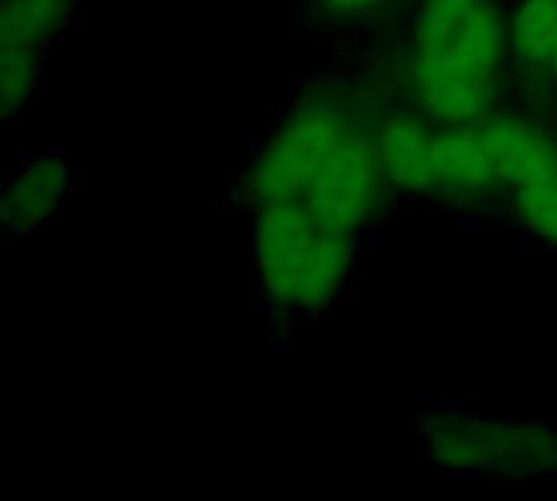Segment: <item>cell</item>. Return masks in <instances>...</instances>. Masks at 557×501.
I'll return each instance as SVG.
<instances>
[{
  "label": "cell",
  "mask_w": 557,
  "mask_h": 501,
  "mask_svg": "<svg viewBox=\"0 0 557 501\" xmlns=\"http://www.w3.org/2000/svg\"><path fill=\"white\" fill-rule=\"evenodd\" d=\"M395 0H310L317 20L330 26H359L385 13Z\"/></svg>",
  "instance_id": "cell-15"
},
{
  "label": "cell",
  "mask_w": 557,
  "mask_h": 501,
  "mask_svg": "<svg viewBox=\"0 0 557 501\" xmlns=\"http://www.w3.org/2000/svg\"><path fill=\"white\" fill-rule=\"evenodd\" d=\"M480 127L490 140L503 189H512L525 173H532L557 147V137L548 134V127H542L539 121H532L525 114L490 111L480 121Z\"/></svg>",
  "instance_id": "cell-10"
},
{
  "label": "cell",
  "mask_w": 557,
  "mask_h": 501,
  "mask_svg": "<svg viewBox=\"0 0 557 501\" xmlns=\"http://www.w3.org/2000/svg\"><path fill=\"white\" fill-rule=\"evenodd\" d=\"M385 186L388 179L382 173L372 134L352 127L313 176L310 189L304 192V202L323 225L356 238L379 212Z\"/></svg>",
  "instance_id": "cell-4"
},
{
  "label": "cell",
  "mask_w": 557,
  "mask_h": 501,
  "mask_svg": "<svg viewBox=\"0 0 557 501\" xmlns=\"http://www.w3.org/2000/svg\"><path fill=\"white\" fill-rule=\"evenodd\" d=\"M431 117L414 114H388L375 130V153L388 189L405 196H434V147L437 130L428 124Z\"/></svg>",
  "instance_id": "cell-8"
},
{
  "label": "cell",
  "mask_w": 557,
  "mask_h": 501,
  "mask_svg": "<svg viewBox=\"0 0 557 501\" xmlns=\"http://www.w3.org/2000/svg\"><path fill=\"white\" fill-rule=\"evenodd\" d=\"M352 130L349 114L339 101L313 95L297 104L261 143L248 173L245 196L255 205L304 199L320 166L339 147V140Z\"/></svg>",
  "instance_id": "cell-2"
},
{
  "label": "cell",
  "mask_w": 557,
  "mask_h": 501,
  "mask_svg": "<svg viewBox=\"0 0 557 501\" xmlns=\"http://www.w3.org/2000/svg\"><path fill=\"white\" fill-rule=\"evenodd\" d=\"M42 46L23 39H0V114L13 121L29 104L39 85Z\"/></svg>",
  "instance_id": "cell-14"
},
{
  "label": "cell",
  "mask_w": 557,
  "mask_h": 501,
  "mask_svg": "<svg viewBox=\"0 0 557 501\" xmlns=\"http://www.w3.org/2000/svg\"><path fill=\"white\" fill-rule=\"evenodd\" d=\"M509 52V13L499 0H418L411 62L499 78Z\"/></svg>",
  "instance_id": "cell-3"
},
{
  "label": "cell",
  "mask_w": 557,
  "mask_h": 501,
  "mask_svg": "<svg viewBox=\"0 0 557 501\" xmlns=\"http://www.w3.org/2000/svg\"><path fill=\"white\" fill-rule=\"evenodd\" d=\"M512 55L529 68H545L557 42V0H516L509 13Z\"/></svg>",
  "instance_id": "cell-12"
},
{
  "label": "cell",
  "mask_w": 557,
  "mask_h": 501,
  "mask_svg": "<svg viewBox=\"0 0 557 501\" xmlns=\"http://www.w3.org/2000/svg\"><path fill=\"white\" fill-rule=\"evenodd\" d=\"M411 91L424 117L450 127V124H476L483 121L499 91V78L463 72V68H441V65H418L411 62Z\"/></svg>",
  "instance_id": "cell-9"
},
{
  "label": "cell",
  "mask_w": 557,
  "mask_h": 501,
  "mask_svg": "<svg viewBox=\"0 0 557 501\" xmlns=\"http://www.w3.org/2000/svg\"><path fill=\"white\" fill-rule=\"evenodd\" d=\"M75 173L62 153H33L7 176L3 186V228L7 235H33L59 218L72 192Z\"/></svg>",
  "instance_id": "cell-5"
},
{
  "label": "cell",
  "mask_w": 557,
  "mask_h": 501,
  "mask_svg": "<svg viewBox=\"0 0 557 501\" xmlns=\"http://www.w3.org/2000/svg\"><path fill=\"white\" fill-rule=\"evenodd\" d=\"M542 450H552V437L545 430H522L506 424H486V427H441L434 437V453L444 466H463V469H506L512 460L516 466L529 469L525 456L539 460Z\"/></svg>",
  "instance_id": "cell-6"
},
{
  "label": "cell",
  "mask_w": 557,
  "mask_h": 501,
  "mask_svg": "<svg viewBox=\"0 0 557 501\" xmlns=\"http://www.w3.org/2000/svg\"><path fill=\"white\" fill-rule=\"evenodd\" d=\"M496 160L490 140L476 124H450L437 130L434 147V196L473 202L499 189Z\"/></svg>",
  "instance_id": "cell-7"
},
{
  "label": "cell",
  "mask_w": 557,
  "mask_h": 501,
  "mask_svg": "<svg viewBox=\"0 0 557 501\" xmlns=\"http://www.w3.org/2000/svg\"><path fill=\"white\" fill-rule=\"evenodd\" d=\"M548 72H552V78L557 82V42H555V52H552V62H548Z\"/></svg>",
  "instance_id": "cell-16"
},
{
  "label": "cell",
  "mask_w": 557,
  "mask_h": 501,
  "mask_svg": "<svg viewBox=\"0 0 557 501\" xmlns=\"http://www.w3.org/2000/svg\"><path fill=\"white\" fill-rule=\"evenodd\" d=\"M75 0H0V39L46 46L62 33Z\"/></svg>",
  "instance_id": "cell-13"
},
{
  "label": "cell",
  "mask_w": 557,
  "mask_h": 501,
  "mask_svg": "<svg viewBox=\"0 0 557 501\" xmlns=\"http://www.w3.org/2000/svg\"><path fill=\"white\" fill-rule=\"evenodd\" d=\"M509 192L522 228L542 245L557 248V147Z\"/></svg>",
  "instance_id": "cell-11"
},
{
  "label": "cell",
  "mask_w": 557,
  "mask_h": 501,
  "mask_svg": "<svg viewBox=\"0 0 557 501\" xmlns=\"http://www.w3.org/2000/svg\"><path fill=\"white\" fill-rule=\"evenodd\" d=\"M356 238L323 225L304 199L258 205L251 264L264 300L290 320L330 310L352 274Z\"/></svg>",
  "instance_id": "cell-1"
}]
</instances>
